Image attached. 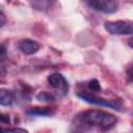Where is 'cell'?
Here are the masks:
<instances>
[{
	"label": "cell",
	"instance_id": "cell-1",
	"mask_svg": "<svg viewBox=\"0 0 133 133\" xmlns=\"http://www.w3.org/2000/svg\"><path fill=\"white\" fill-rule=\"evenodd\" d=\"M81 121L89 126H96L101 129H110L114 126L117 118L111 113L102 111V110H88L84 112L81 116Z\"/></svg>",
	"mask_w": 133,
	"mask_h": 133
},
{
	"label": "cell",
	"instance_id": "cell-2",
	"mask_svg": "<svg viewBox=\"0 0 133 133\" xmlns=\"http://www.w3.org/2000/svg\"><path fill=\"white\" fill-rule=\"evenodd\" d=\"M105 29L111 34H117V35L133 34V22L132 21L106 22Z\"/></svg>",
	"mask_w": 133,
	"mask_h": 133
},
{
	"label": "cell",
	"instance_id": "cell-3",
	"mask_svg": "<svg viewBox=\"0 0 133 133\" xmlns=\"http://www.w3.org/2000/svg\"><path fill=\"white\" fill-rule=\"evenodd\" d=\"M88 5L97 10V11H102L104 14H113L117 10L118 3L116 1L112 0H96V1H89Z\"/></svg>",
	"mask_w": 133,
	"mask_h": 133
},
{
	"label": "cell",
	"instance_id": "cell-4",
	"mask_svg": "<svg viewBox=\"0 0 133 133\" xmlns=\"http://www.w3.org/2000/svg\"><path fill=\"white\" fill-rule=\"evenodd\" d=\"M48 82L60 95L68 94L69 84H68V81L64 79V77L61 74H59V73H53V74H51L48 77Z\"/></svg>",
	"mask_w": 133,
	"mask_h": 133
},
{
	"label": "cell",
	"instance_id": "cell-5",
	"mask_svg": "<svg viewBox=\"0 0 133 133\" xmlns=\"http://www.w3.org/2000/svg\"><path fill=\"white\" fill-rule=\"evenodd\" d=\"M77 96H78L80 99H82L83 101L87 102V103H90V104H94V105L106 106V107H110V108L115 109V110H116V109L119 110L118 107H117V105H115L114 103H112V102H110V101H108V100H104V99H101V98H99V97H96V96H94V95H90V94H88V92H83V91H81V92H78Z\"/></svg>",
	"mask_w": 133,
	"mask_h": 133
},
{
	"label": "cell",
	"instance_id": "cell-6",
	"mask_svg": "<svg viewBox=\"0 0 133 133\" xmlns=\"http://www.w3.org/2000/svg\"><path fill=\"white\" fill-rule=\"evenodd\" d=\"M19 49L22 51V53H24L26 55H31L38 51L39 45L32 39L25 38L19 43Z\"/></svg>",
	"mask_w": 133,
	"mask_h": 133
},
{
	"label": "cell",
	"instance_id": "cell-7",
	"mask_svg": "<svg viewBox=\"0 0 133 133\" xmlns=\"http://www.w3.org/2000/svg\"><path fill=\"white\" fill-rule=\"evenodd\" d=\"M14 101V96L10 91L6 89H1L0 90V104L2 106H8L12 103Z\"/></svg>",
	"mask_w": 133,
	"mask_h": 133
},
{
	"label": "cell",
	"instance_id": "cell-8",
	"mask_svg": "<svg viewBox=\"0 0 133 133\" xmlns=\"http://www.w3.org/2000/svg\"><path fill=\"white\" fill-rule=\"evenodd\" d=\"M27 113L30 114V115H42V116H46V115L51 114V111H50L48 108H39V107H35V108L29 110Z\"/></svg>",
	"mask_w": 133,
	"mask_h": 133
},
{
	"label": "cell",
	"instance_id": "cell-9",
	"mask_svg": "<svg viewBox=\"0 0 133 133\" xmlns=\"http://www.w3.org/2000/svg\"><path fill=\"white\" fill-rule=\"evenodd\" d=\"M36 98H37V100L41 101V102H52V101L54 100V97H53L51 94L47 92V91H42V92H39V94L36 96Z\"/></svg>",
	"mask_w": 133,
	"mask_h": 133
},
{
	"label": "cell",
	"instance_id": "cell-10",
	"mask_svg": "<svg viewBox=\"0 0 133 133\" xmlns=\"http://www.w3.org/2000/svg\"><path fill=\"white\" fill-rule=\"evenodd\" d=\"M88 88L92 91H100L101 90V86H100V83L97 79H94L91 81L88 82Z\"/></svg>",
	"mask_w": 133,
	"mask_h": 133
},
{
	"label": "cell",
	"instance_id": "cell-11",
	"mask_svg": "<svg viewBox=\"0 0 133 133\" xmlns=\"http://www.w3.org/2000/svg\"><path fill=\"white\" fill-rule=\"evenodd\" d=\"M2 133H28V131L22 128H11V129H2Z\"/></svg>",
	"mask_w": 133,
	"mask_h": 133
},
{
	"label": "cell",
	"instance_id": "cell-12",
	"mask_svg": "<svg viewBox=\"0 0 133 133\" xmlns=\"http://www.w3.org/2000/svg\"><path fill=\"white\" fill-rule=\"evenodd\" d=\"M127 74H128L129 78H130L131 80H133V64L130 65V66L128 68V70H127Z\"/></svg>",
	"mask_w": 133,
	"mask_h": 133
},
{
	"label": "cell",
	"instance_id": "cell-13",
	"mask_svg": "<svg viewBox=\"0 0 133 133\" xmlns=\"http://www.w3.org/2000/svg\"><path fill=\"white\" fill-rule=\"evenodd\" d=\"M0 20H1V22H0V26L2 27L3 25H4V23H5V16H4V14L1 11L0 12Z\"/></svg>",
	"mask_w": 133,
	"mask_h": 133
},
{
	"label": "cell",
	"instance_id": "cell-14",
	"mask_svg": "<svg viewBox=\"0 0 133 133\" xmlns=\"http://www.w3.org/2000/svg\"><path fill=\"white\" fill-rule=\"evenodd\" d=\"M4 58H5V48H4V46H2L1 47V60L3 61Z\"/></svg>",
	"mask_w": 133,
	"mask_h": 133
},
{
	"label": "cell",
	"instance_id": "cell-15",
	"mask_svg": "<svg viewBox=\"0 0 133 133\" xmlns=\"http://www.w3.org/2000/svg\"><path fill=\"white\" fill-rule=\"evenodd\" d=\"M6 122L8 123V122H9V118H8V117L6 118V115H4V114H3V115L1 116V123H2V124H4V123H6Z\"/></svg>",
	"mask_w": 133,
	"mask_h": 133
},
{
	"label": "cell",
	"instance_id": "cell-16",
	"mask_svg": "<svg viewBox=\"0 0 133 133\" xmlns=\"http://www.w3.org/2000/svg\"><path fill=\"white\" fill-rule=\"evenodd\" d=\"M128 45H129V46H130V47L133 49V37L129 39V42H128Z\"/></svg>",
	"mask_w": 133,
	"mask_h": 133
}]
</instances>
